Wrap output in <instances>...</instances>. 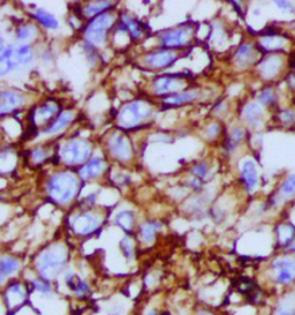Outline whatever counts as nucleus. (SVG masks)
Instances as JSON below:
<instances>
[{"instance_id":"obj_8","label":"nucleus","mask_w":295,"mask_h":315,"mask_svg":"<svg viewBox=\"0 0 295 315\" xmlns=\"http://www.w3.org/2000/svg\"><path fill=\"white\" fill-rule=\"evenodd\" d=\"M185 88V82L182 77L176 75H162L156 77L152 82V89L156 95L159 96H172L178 94Z\"/></svg>"},{"instance_id":"obj_38","label":"nucleus","mask_w":295,"mask_h":315,"mask_svg":"<svg viewBox=\"0 0 295 315\" xmlns=\"http://www.w3.org/2000/svg\"><path fill=\"white\" fill-rule=\"evenodd\" d=\"M274 315H295V307L291 306V304H283Z\"/></svg>"},{"instance_id":"obj_44","label":"nucleus","mask_w":295,"mask_h":315,"mask_svg":"<svg viewBox=\"0 0 295 315\" xmlns=\"http://www.w3.org/2000/svg\"><path fill=\"white\" fill-rule=\"evenodd\" d=\"M7 49V47L5 46V42H4V38L2 37H0V53H2L4 51Z\"/></svg>"},{"instance_id":"obj_30","label":"nucleus","mask_w":295,"mask_h":315,"mask_svg":"<svg viewBox=\"0 0 295 315\" xmlns=\"http://www.w3.org/2000/svg\"><path fill=\"white\" fill-rule=\"evenodd\" d=\"M243 137H245V132L241 128H233L229 133V139L227 140V149L232 150L235 148L243 140Z\"/></svg>"},{"instance_id":"obj_26","label":"nucleus","mask_w":295,"mask_h":315,"mask_svg":"<svg viewBox=\"0 0 295 315\" xmlns=\"http://www.w3.org/2000/svg\"><path fill=\"white\" fill-rule=\"evenodd\" d=\"M162 228V224L156 221H149L145 222L141 226V236L142 239H144L147 243H151L155 239L156 233L159 229Z\"/></svg>"},{"instance_id":"obj_17","label":"nucleus","mask_w":295,"mask_h":315,"mask_svg":"<svg viewBox=\"0 0 295 315\" xmlns=\"http://www.w3.org/2000/svg\"><path fill=\"white\" fill-rule=\"evenodd\" d=\"M20 269V261L12 256H0V284Z\"/></svg>"},{"instance_id":"obj_15","label":"nucleus","mask_w":295,"mask_h":315,"mask_svg":"<svg viewBox=\"0 0 295 315\" xmlns=\"http://www.w3.org/2000/svg\"><path fill=\"white\" fill-rule=\"evenodd\" d=\"M58 112V105L54 103H45L42 106L38 107V110L33 111V124L40 125V124H47L50 121L54 120V117L57 116Z\"/></svg>"},{"instance_id":"obj_41","label":"nucleus","mask_w":295,"mask_h":315,"mask_svg":"<svg viewBox=\"0 0 295 315\" xmlns=\"http://www.w3.org/2000/svg\"><path fill=\"white\" fill-rule=\"evenodd\" d=\"M276 5L280 9H283V11H286V12H290L293 9V5L288 1H276Z\"/></svg>"},{"instance_id":"obj_27","label":"nucleus","mask_w":295,"mask_h":315,"mask_svg":"<svg viewBox=\"0 0 295 315\" xmlns=\"http://www.w3.org/2000/svg\"><path fill=\"white\" fill-rule=\"evenodd\" d=\"M280 65L281 62L278 57H270V58H267L265 62L261 65V73H262L264 76L271 77L278 72Z\"/></svg>"},{"instance_id":"obj_12","label":"nucleus","mask_w":295,"mask_h":315,"mask_svg":"<svg viewBox=\"0 0 295 315\" xmlns=\"http://www.w3.org/2000/svg\"><path fill=\"white\" fill-rule=\"evenodd\" d=\"M176 59H178V55L175 53V51L169 49L152 51L144 57L145 64L155 70L167 69L176 62Z\"/></svg>"},{"instance_id":"obj_10","label":"nucleus","mask_w":295,"mask_h":315,"mask_svg":"<svg viewBox=\"0 0 295 315\" xmlns=\"http://www.w3.org/2000/svg\"><path fill=\"white\" fill-rule=\"evenodd\" d=\"M108 150L115 160L130 161L133 157V147L127 137L115 133L108 139Z\"/></svg>"},{"instance_id":"obj_36","label":"nucleus","mask_w":295,"mask_h":315,"mask_svg":"<svg viewBox=\"0 0 295 315\" xmlns=\"http://www.w3.org/2000/svg\"><path fill=\"white\" fill-rule=\"evenodd\" d=\"M121 249H123L124 255L127 257V259H131L134 255V247H133V242L126 237V238L123 239V242L120 244Z\"/></svg>"},{"instance_id":"obj_22","label":"nucleus","mask_w":295,"mask_h":315,"mask_svg":"<svg viewBox=\"0 0 295 315\" xmlns=\"http://www.w3.org/2000/svg\"><path fill=\"white\" fill-rule=\"evenodd\" d=\"M198 97V93L194 90H188V91H181L172 96H168L165 98V104L167 105H181L186 103H191V102L195 101Z\"/></svg>"},{"instance_id":"obj_9","label":"nucleus","mask_w":295,"mask_h":315,"mask_svg":"<svg viewBox=\"0 0 295 315\" xmlns=\"http://www.w3.org/2000/svg\"><path fill=\"white\" fill-rule=\"evenodd\" d=\"M100 225V218L93 212H80L70 221L73 231L79 236H88L94 233Z\"/></svg>"},{"instance_id":"obj_25","label":"nucleus","mask_w":295,"mask_h":315,"mask_svg":"<svg viewBox=\"0 0 295 315\" xmlns=\"http://www.w3.org/2000/svg\"><path fill=\"white\" fill-rule=\"evenodd\" d=\"M35 18L47 29L56 30L58 29V27H59V23H58L57 19L54 18L51 13H49L43 8L37 9V11L35 12Z\"/></svg>"},{"instance_id":"obj_16","label":"nucleus","mask_w":295,"mask_h":315,"mask_svg":"<svg viewBox=\"0 0 295 315\" xmlns=\"http://www.w3.org/2000/svg\"><path fill=\"white\" fill-rule=\"evenodd\" d=\"M105 169V163L101 158H93L89 162H87L82 168L80 169V175L83 179H93L103 174Z\"/></svg>"},{"instance_id":"obj_11","label":"nucleus","mask_w":295,"mask_h":315,"mask_svg":"<svg viewBox=\"0 0 295 315\" xmlns=\"http://www.w3.org/2000/svg\"><path fill=\"white\" fill-rule=\"evenodd\" d=\"M192 38V29L176 28L164 32L161 36L162 45L165 49H178L187 44Z\"/></svg>"},{"instance_id":"obj_23","label":"nucleus","mask_w":295,"mask_h":315,"mask_svg":"<svg viewBox=\"0 0 295 315\" xmlns=\"http://www.w3.org/2000/svg\"><path fill=\"white\" fill-rule=\"evenodd\" d=\"M247 124L252 127H257L262 121V110L259 104H248L246 106L245 112H243Z\"/></svg>"},{"instance_id":"obj_33","label":"nucleus","mask_w":295,"mask_h":315,"mask_svg":"<svg viewBox=\"0 0 295 315\" xmlns=\"http://www.w3.org/2000/svg\"><path fill=\"white\" fill-rule=\"evenodd\" d=\"M33 290H36L37 292L43 294V296H46V294H50L52 292V287H51L50 284L44 280H33Z\"/></svg>"},{"instance_id":"obj_2","label":"nucleus","mask_w":295,"mask_h":315,"mask_svg":"<svg viewBox=\"0 0 295 315\" xmlns=\"http://www.w3.org/2000/svg\"><path fill=\"white\" fill-rule=\"evenodd\" d=\"M66 261V249L60 245H54L40 254L37 260V269L44 280H53L63 272Z\"/></svg>"},{"instance_id":"obj_7","label":"nucleus","mask_w":295,"mask_h":315,"mask_svg":"<svg viewBox=\"0 0 295 315\" xmlns=\"http://www.w3.org/2000/svg\"><path fill=\"white\" fill-rule=\"evenodd\" d=\"M274 280L280 285H290L295 282V260L279 257L272 262Z\"/></svg>"},{"instance_id":"obj_42","label":"nucleus","mask_w":295,"mask_h":315,"mask_svg":"<svg viewBox=\"0 0 295 315\" xmlns=\"http://www.w3.org/2000/svg\"><path fill=\"white\" fill-rule=\"evenodd\" d=\"M191 186L195 189V191H199V189H201V187H202L201 180H199V179H197V178H193L192 181H191Z\"/></svg>"},{"instance_id":"obj_6","label":"nucleus","mask_w":295,"mask_h":315,"mask_svg":"<svg viewBox=\"0 0 295 315\" xmlns=\"http://www.w3.org/2000/svg\"><path fill=\"white\" fill-rule=\"evenodd\" d=\"M114 15L110 12L96 16L88 23L86 28V38L94 45H103L106 42L107 32L114 23Z\"/></svg>"},{"instance_id":"obj_43","label":"nucleus","mask_w":295,"mask_h":315,"mask_svg":"<svg viewBox=\"0 0 295 315\" xmlns=\"http://www.w3.org/2000/svg\"><path fill=\"white\" fill-rule=\"evenodd\" d=\"M218 131H219L218 125L213 124L208 128V134L210 135V137H215V135H217V133H218Z\"/></svg>"},{"instance_id":"obj_20","label":"nucleus","mask_w":295,"mask_h":315,"mask_svg":"<svg viewBox=\"0 0 295 315\" xmlns=\"http://www.w3.org/2000/svg\"><path fill=\"white\" fill-rule=\"evenodd\" d=\"M121 23L125 26L127 32L131 34V38L138 40L144 36V26L141 22H138L137 20L131 18L128 15H124Z\"/></svg>"},{"instance_id":"obj_45","label":"nucleus","mask_w":295,"mask_h":315,"mask_svg":"<svg viewBox=\"0 0 295 315\" xmlns=\"http://www.w3.org/2000/svg\"><path fill=\"white\" fill-rule=\"evenodd\" d=\"M199 315H212V314H210L209 312H202V313H199Z\"/></svg>"},{"instance_id":"obj_13","label":"nucleus","mask_w":295,"mask_h":315,"mask_svg":"<svg viewBox=\"0 0 295 315\" xmlns=\"http://www.w3.org/2000/svg\"><path fill=\"white\" fill-rule=\"evenodd\" d=\"M23 97L11 90H0V116L9 113L23 104Z\"/></svg>"},{"instance_id":"obj_40","label":"nucleus","mask_w":295,"mask_h":315,"mask_svg":"<svg viewBox=\"0 0 295 315\" xmlns=\"http://www.w3.org/2000/svg\"><path fill=\"white\" fill-rule=\"evenodd\" d=\"M32 156H33V161L40 162V161H43L44 158H45V152H44L43 149H35V150L32 152Z\"/></svg>"},{"instance_id":"obj_29","label":"nucleus","mask_w":295,"mask_h":315,"mask_svg":"<svg viewBox=\"0 0 295 315\" xmlns=\"http://www.w3.org/2000/svg\"><path fill=\"white\" fill-rule=\"evenodd\" d=\"M235 58L239 60L240 64H248L253 59V47L250 44L245 43L239 47L238 52H236Z\"/></svg>"},{"instance_id":"obj_3","label":"nucleus","mask_w":295,"mask_h":315,"mask_svg":"<svg viewBox=\"0 0 295 315\" xmlns=\"http://www.w3.org/2000/svg\"><path fill=\"white\" fill-rule=\"evenodd\" d=\"M33 57L32 47L26 44L7 47L4 52L0 53V76L11 73L16 67L28 65Z\"/></svg>"},{"instance_id":"obj_39","label":"nucleus","mask_w":295,"mask_h":315,"mask_svg":"<svg viewBox=\"0 0 295 315\" xmlns=\"http://www.w3.org/2000/svg\"><path fill=\"white\" fill-rule=\"evenodd\" d=\"M280 118H281V120L284 121V123H287V124L294 123V121H295V112H294V111H292V110H285L284 112H281Z\"/></svg>"},{"instance_id":"obj_34","label":"nucleus","mask_w":295,"mask_h":315,"mask_svg":"<svg viewBox=\"0 0 295 315\" xmlns=\"http://www.w3.org/2000/svg\"><path fill=\"white\" fill-rule=\"evenodd\" d=\"M33 35V29L30 26H21L16 30V37L21 42H26L29 38H32Z\"/></svg>"},{"instance_id":"obj_35","label":"nucleus","mask_w":295,"mask_h":315,"mask_svg":"<svg viewBox=\"0 0 295 315\" xmlns=\"http://www.w3.org/2000/svg\"><path fill=\"white\" fill-rule=\"evenodd\" d=\"M263 44L267 50H276L278 47L284 45V40L281 38H278V37L270 36L263 38Z\"/></svg>"},{"instance_id":"obj_32","label":"nucleus","mask_w":295,"mask_h":315,"mask_svg":"<svg viewBox=\"0 0 295 315\" xmlns=\"http://www.w3.org/2000/svg\"><path fill=\"white\" fill-rule=\"evenodd\" d=\"M257 101L259 103L262 105H270L271 103H273L276 101V94L273 93L272 89H264L263 91H261L257 96Z\"/></svg>"},{"instance_id":"obj_14","label":"nucleus","mask_w":295,"mask_h":315,"mask_svg":"<svg viewBox=\"0 0 295 315\" xmlns=\"http://www.w3.org/2000/svg\"><path fill=\"white\" fill-rule=\"evenodd\" d=\"M241 180L249 192H252L256 187L257 181H259V175H257L255 162L252 160L243 162L241 167Z\"/></svg>"},{"instance_id":"obj_21","label":"nucleus","mask_w":295,"mask_h":315,"mask_svg":"<svg viewBox=\"0 0 295 315\" xmlns=\"http://www.w3.org/2000/svg\"><path fill=\"white\" fill-rule=\"evenodd\" d=\"M114 6V2L112 1H94L88 4L84 7V15L87 18H96V16L103 14L108 8H112Z\"/></svg>"},{"instance_id":"obj_24","label":"nucleus","mask_w":295,"mask_h":315,"mask_svg":"<svg viewBox=\"0 0 295 315\" xmlns=\"http://www.w3.org/2000/svg\"><path fill=\"white\" fill-rule=\"evenodd\" d=\"M6 300H7L8 306H16L25 300V291H23L21 284H12L8 287L7 293H6Z\"/></svg>"},{"instance_id":"obj_28","label":"nucleus","mask_w":295,"mask_h":315,"mask_svg":"<svg viewBox=\"0 0 295 315\" xmlns=\"http://www.w3.org/2000/svg\"><path fill=\"white\" fill-rule=\"evenodd\" d=\"M134 222H135L134 214L131 211H128V210L120 212V214L117 216V218H115V223H117V225L120 226V228L126 232L131 231V229H133L134 226Z\"/></svg>"},{"instance_id":"obj_37","label":"nucleus","mask_w":295,"mask_h":315,"mask_svg":"<svg viewBox=\"0 0 295 315\" xmlns=\"http://www.w3.org/2000/svg\"><path fill=\"white\" fill-rule=\"evenodd\" d=\"M192 172L197 177V179H204L206 175H208L209 169L206 167L205 163H198L193 168Z\"/></svg>"},{"instance_id":"obj_1","label":"nucleus","mask_w":295,"mask_h":315,"mask_svg":"<svg viewBox=\"0 0 295 315\" xmlns=\"http://www.w3.org/2000/svg\"><path fill=\"white\" fill-rule=\"evenodd\" d=\"M79 180L70 172H58L47 182V193L54 202L67 205L72 202L79 192Z\"/></svg>"},{"instance_id":"obj_18","label":"nucleus","mask_w":295,"mask_h":315,"mask_svg":"<svg viewBox=\"0 0 295 315\" xmlns=\"http://www.w3.org/2000/svg\"><path fill=\"white\" fill-rule=\"evenodd\" d=\"M65 282L67 286L73 291L76 296H87L89 293V284L87 280H81L76 274L74 273H67L65 276Z\"/></svg>"},{"instance_id":"obj_4","label":"nucleus","mask_w":295,"mask_h":315,"mask_svg":"<svg viewBox=\"0 0 295 315\" xmlns=\"http://www.w3.org/2000/svg\"><path fill=\"white\" fill-rule=\"evenodd\" d=\"M152 113L150 104L144 101H134L124 105L118 114V121L121 127L131 128L147 120Z\"/></svg>"},{"instance_id":"obj_31","label":"nucleus","mask_w":295,"mask_h":315,"mask_svg":"<svg viewBox=\"0 0 295 315\" xmlns=\"http://www.w3.org/2000/svg\"><path fill=\"white\" fill-rule=\"evenodd\" d=\"M280 194L284 198H291L295 195V174L288 177L280 187Z\"/></svg>"},{"instance_id":"obj_5","label":"nucleus","mask_w":295,"mask_h":315,"mask_svg":"<svg viewBox=\"0 0 295 315\" xmlns=\"http://www.w3.org/2000/svg\"><path fill=\"white\" fill-rule=\"evenodd\" d=\"M93 152V144L90 141L83 139H76L66 142L60 150V157L63 162L68 165L83 164L90 157Z\"/></svg>"},{"instance_id":"obj_19","label":"nucleus","mask_w":295,"mask_h":315,"mask_svg":"<svg viewBox=\"0 0 295 315\" xmlns=\"http://www.w3.org/2000/svg\"><path fill=\"white\" fill-rule=\"evenodd\" d=\"M74 120V113L69 112V111H65L62 112L44 130V134H54L59 133L65 130L68 125Z\"/></svg>"}]
</instances>
